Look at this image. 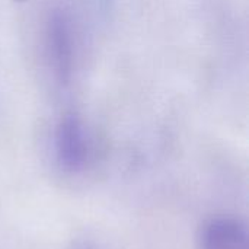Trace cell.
<instances>
[{"label":"cell","instance_id":"cell-1","mask_svg":"<svg viewBox=\"0 0 249 249\" xmlns=\"http://www.w3.org/2000/svg\"><path fill=\"white\" fill-rule=\"evenodd\" d=\"M45 67L58 88L71 85L79 60V32L71 12L64 6L48 10L42 25Z\"/></svg>","mask_w":249,"mask_h":249},{"label":"cell","instance_id":"cell-2","mask_svg":"<svg viewBox=\"0 0 249 249\" xmlns=\"http://www.w3.org/2000/svg\"><path fill=\"white\" fill-rule=\"evenodd\" d=\"M51 155L55 165L67 174L86 169L93 155V143L80 114L66 111L55 121L51 134Z\"/></svg>","mask_w":249,"mask_h":249},{"label":"cell","instance_id":"cell-3","mask_svg":"<svg viewBox=\"0 0 249 249\" xmlns=\"http://www.w3.org/2000/svg\"><path fill=\"white\" fill-rule=\"evenodd\" d=\"M200 249H249L247 225L232 216L209 219L198 236Z\"/></svg>","mask_w":249,"mask_h":249},{"label":"cell","instance_id":"cell-4","mask_svg":"<svg viewBox=\"0 0 249 249\" xmlns=\"http://www.w3.org/2000/svg\"><path fill=\"white\" fill-rule=\"evenodd\" d=\"M69 249H96V247L89 241H76Z\"/></svg>","mask_w":249,"mask_h":249}]
</instances>
